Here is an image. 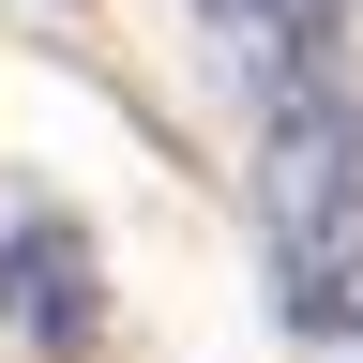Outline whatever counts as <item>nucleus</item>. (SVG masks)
Returning a JSON list of instances; mask_svg holds the SVG:
<instances>
[{"label": "nucleus", "instance_id": "3", "mask_svg": "<svg viewBox=\"0 0 363 363\" xmlns=\"http://www.w3.org/2000/svg\"><path fill=\"white\" fill-rule=\"evenodd\" d=\"M197 30L227 45V76H242L257 106H272V91H318V76H333V30H348V0H197Z\"/></svg>", "mask_w": 363, "mask_h": 363}, {"label": "nucleus", "instance_id": "1", "mask_svg": "<svg viewBox=\"0 0 363 363\" xmlns=\"http://www.w3.org/2000/svg\"><path fill=\"white\" fill-rule=\"evenodd\" d=\"M257 212H272V242H363V106L333 76L318 91H272V136H257Z\"/></svg>", "mask_w": 363, "mask_h": 363}, {"label": "nucleus", "instance_id": "4", "mask_svg": "<svg viewBox=\"0 0 363 363\" xmlns=\"http://www.w3.org/2000/svg\"><path fill=\"white\" fill-rule=\"evenodd\" d=\"M288 333H363V242H303L288 257Z\"/></svg>", "mask_w": 363, "mask_h": 363}, {"label": "nucleus", "instance_id": "2", "mask_svg": "<svg viewBox=\"0 0 363 363\" xmlns=\"http://www.w3.org/2000/svg\"><path fill=\"white\" fill-rule=\"evenodd\" d=\"M0 318H16V333L30 348H91V333H106V272H91V242H76V227H16V242H0Z\"/></svg>", "mask_w": 363, "mask_h": 363}]
</instances>
